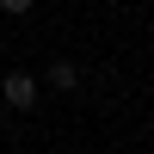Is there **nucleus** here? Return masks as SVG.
I'll use <instances>...</instances> for the list:
<instances>
[{
    "label": "nucleus",
    "mask_w": 154,
    "mask_h": 154,
    "mask_svg": "<svg viewBox=\"0 0 154 154\" xmlns=\"http://www.w3.org/2000/svg\"><path fill=\"white\" fill-rule=\"evenodd\" d=\"M37 0H0V12H12V19H19V12H31Z\"/></svg>",
    "instance_id": "3"
},
{
    "label": "nucleus",
    "mask_w": 154,
    "mask_h": 154,
    "mask_svg": "<svg viewBox=\"0 0 154 154\" xmlns=\"http://www.w3.org/2000/svg\"><path fill=\"white\" fill-rule=\"evenodd\" d=\"M74 80H80L74 62H56V68H49V86H62V93H74Z\"/></svg>",
    "instance_id": "2"
},
{
    "label": "nucleus",
    "mask_w": 154,
    "mask_h": 154,
    "mask_svg": "<svg viewBox=\"0 0 154 154\" xmlns=\"http://www.w3.org/2000/svg\"><path fill=\"white\" fill-rule=\"evenodd\" d=\"M37 93H43V80H37V74H25V68H12L6 80H0V99H6L12 111H31V105H37Z\"/></svg>",
    "instance_id": "1"
}]
</instances>
